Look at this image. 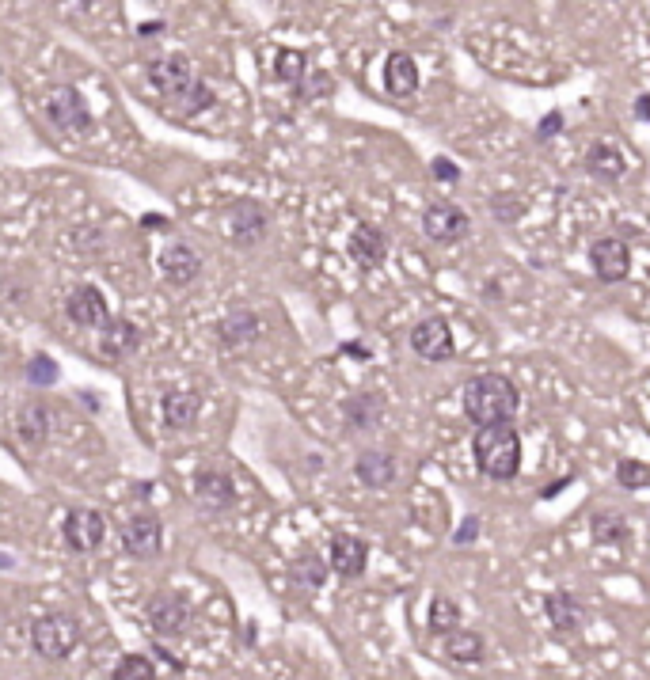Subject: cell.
<instances>
[{
	"instance_id": "obj_1",
	"label": "cell",
	"mask_w": 650,
	"mask_h": 680,
	"mask_svg": "<svg viewBox=\"0 0 650 680\" xmlns=\"http://www.w3.org/2000/svg\"><path fill=\"white\" fill-rule=\"evenodd\" d=\"M517 403H521V396L502 373H479L464 384V415H468V422H476V430L514 422Z\"/></svg>"
},
{
	"instance_id": "obj_2",
	"label": "cell",
	"mask_w": 650,
	"mask_h": 680,
	"mask_svg": "<svg viewBox=\"0 0 650 680\" xmlns=\"http://www.w3.org/2000/svg\"><path fill=\"white\" fill-rule=\"evenodd\" d=\"M472 456H476V468L487 475V479L510 483V479L521 472V434L514 430V422L476 430Z\"/></svg>"
},
{
	"instance_id": "obj_3",
	"label": "cell",
	"mask_w": 650,
	"mask_h": 680,
	"mask_svg": "<svg viewBox=\"0 0 650 680\" xmlns=\"http://www.w3.org/2000/svg\"><path fill=\"white\" fill-rule=\"evenodd\" d=\"M80 643V624L73 616H42L39 624L31 627V646L39 650L42 658H50V662H61V658H69Z\"/></svg>"
},
{
	"instance_id": "obj_4",
	"label": "cell",
	"mask_w": 650,
	"mask_h": 680,
	"mask_svg": "<svg viewBox=\"0 0 650 680\" xmlns=\"http://www.w3.org/2000/svg\"><path fill=\"white\" fill-rule=\"evenodd\" d=\"M42 111L50 118V126H58L61 133H84L92 126V114H88V103L84 95L73 88V84H58L46 92V103Z\"/></svg>"
},
{
	"instance_id": "obj_5",
	"label": "cell",
	"mask_w": 650,
	"mask_h": 680,
	"mask_svg": "<svg viewBox=\"0 0 650 680\" xmlns=\"http://www.w3.org/2000/svg\"><path fill=\"white\" fill-rule=\"evenodd\" d=\"M149 84H153L156 92L164 95L168 103L179 99V95L194 84L191 57L187 54H156L153 61H149Z\"/></svg>"
},
{
	"instance_id": "obj_6",
	"label": "cell",
	"mask_w": 650,
	"mask_h": 680,
	"mask_svg": "<svg viewBox=\"0 0 650 680\" xmlns=\"http://www.w3.org/2000/svg\"><path fill=\"white\" fill-rule=\"evenodd\" d=\"M422 232L434 240V244H460L468 232H472V221L468 213L457 206V202H434L422 213Z\"/></svg>"
},
{
	"instance_id": "obj_7",
	"label": "cell",
	"mask_w": 650,
	"mask_h": 680,
	"mask_svg": "<svg viewBox=\"0 0 650 680\" xmlns=\"http://www.w3.org/2000/svg\"><path fill=\"white\" fill-rule=\"evenodd\" d=\"M590 266L597 274V282L616 285L631 274V247L620 236H601L590 244Z\"/></svg>"
},
{
	"instance_id": "obj_8",
	"label": "cell",
	"mask_w": 650,
	"mask_h": 680,
	"mask_svg": "<svg viewBox=\"0 0 650 680\" xmlns=\"http://www.w3.org/2000/svg\"><path fill=\"white\" fill-rule=\"evenodd\" d=\"M145 620H149V627L160 639H175L191 624V605L183 597H175V593H156L145 605Z\"/></svg>"
},
{
	"instance_id": "obj_9",
	"label": "cell",
	"mask_w": 650,
	"mask_h": 680,
	"mask_svg": "<svg viewBox=\"0 0 650 680\" xmlns=\"http://www.w3.org/2000/svg\"><path fill=\"white\" fill-rule=\"evenodd\" d=\"M411 350L419 354L422 361H449L453 358V327L441 320V316H430L411 327Z\"/></svg>"
},
{
	"instance_id": "obj_10",
	"label": "cell",
	"mask_w": 650,
	"mask_h": 680,
	"mask_svg": "<svg viewBox=\"0 0 650 680\" xmlns=\"http://www.w3.org/2000/svg\"><path fill=\"white\" fill-rule=\"evenodd\" d=\"M61 536H65V544L77 555H88V551H96L103 544L107 521H103L99 510H73L65 517V525H61Z\"/></svg>"
},
{
	"instance_id": "obj_11",
	"label": "cell",
	"mask_w": 650,
	"mask_h": 680,
	"mask_svg": "<svg viewBox=\"0 0 650 680\" xmlns=\"http://www.w3.org/2000/svg\"><path fill=\"white\" fill-rule=\"evenodd\" d=\"M354 475L358 483L369 487V491H388L396 479H400V460L392 449H365L358 460H354Z\"/></svg>"
},
{
	"instance_id": "obj_12",
	"label": "cell",
	"mask_w": 650,
	"mask_h": 680,
	"mask_svg": "<svg viewBox=\"0 0 650 680\" xmlns=\"http://www.w3.org/2000/svg\"><path fill=\"white\" fill-rule=\"evenodd\" d=\"M267 228H270V213L263 209V202H251V198H244V202H236V206L229 209L232 244H240V247L259 244V240L267 236Z\"/></svg>"
},
{
	"instance_id": "obj_13",
	"label": "cell",
	"mask_w": 650,
	"mask_h": 680,
	"mask_svg": "<svg viewBox=\"0 0 650 680\" xmlns=\"http://www.w3.org/2000/svg\"><path fill=\"white\" fill-rule=\"evenodd\" d=\"M160 536H164L160 517H156L153 510H141L126 521V529H122V548L130 551V555H137V559H153L156 551H160Z\"/></svg>"
},
{
	"instance_id": "obj_14",
	"label": "cell",
	"mask_w": 650,
	"mask_h": 680,
	"mask_svg": "<svg viewBox=\"0 0 650 680\" xmlns=\"http://www.w3.org/2000/svg\"><path fill=\"white\" fill-rule=\"evenodd\" d=\"M327 567L335 570L339 578L346 582H354V578H362L365 567H369V544H365L362 536H335L331 540V559H327Z\"/></svg>"
},
{
	"instance_id": "obj_15",
	"label": "cell",
	"mask_w": 650,
	"mask_h": 680,
	"mask_svg": "<svg viewBox=\"0 0 650 680\" xmlns=\"http://www.w3.org/2000/svg\"><path fill=\"white\" fill-rule=\"evenodd\" d=\"M346 251L362 270H373V266H381L388 259V232L377 225H358L346 240Z\"/></svg>"
},
{
	"instance_id": "obj_16",
	"label": "cell",
	"mask_w": 650,
	"mask_h": 680,
	"mask_svg": "<svg viewBox=\"0 0 650 680\" xmlns=\"http://www.w3.org/2000/svg\"><path fill=\"white\" fill-rule=\"evenodd\" d=\"M160 274H164V282L172 285H191L202 274V255L191 244H183V240L168 244L160 251Z\"/></svg>"
},
{
	"instance_id": "obj_17",
	"label": "cell",
	"mask_w": 650,
	"mask_h": 680,
	"mask_svg": "<svg viewBox=\"0 0 650 680\" xmlns=\"http://www.w3.org/2000/svg\"><path fill=\"white\" fill-rule=\"evenodd\" d=\"M65 316L80 323V327H103V323L111 320L107 301H103V293H99L96 285H77L69 293V301H65Z\"/></svg>"
},
{
	"instance_id": "obj_18",
	"label": "cell",
	"mask_w": 650,
	"mask_h": 680,
	"mask_svg": "<svg viewBox=\"0 0 650 680\" xmlns=\"http://www.w3.org/2000/svg\"><path fill=\"white\" fill-rule=\"evenodd\" d=\"M384 88L396 99H411L419 92V61L411 54H403V50L388 54V61H384Z\"/></svg>"
},
{
	"instance_id": "obj_19",
	"label": "cell",
	"mask_w": 650,
	"mask_h": 680,
	"mask_svg": "<svg viewBox=\"0 0 650 680\" xmlns=\"http://www.w3.org/2000/svg\"><path fill=\"white\" fill-rule=\"evenodd\" d=\"M544 612H548L555 631H563V635H574V631H582V624H586V605H582L574 593H567V589L548 593V597H544Z\"/></svg>"
},
{
	"instance_id": "obj_20",
	"label": "cell",
	"mask_w": 650,
	"mask_h": 680,
	"mask_svg": "<svg viewBox=\"0 0 650 680\" xmlns=\"http://www.w3.org/2000/svg\"><path fill=\"white\" fill-rule=\"evenodd\" d=\"M441 654H445V662L453 665H479L487 658V643H483L479 631L457 627V631H449V635L441 639Z\"/></svg>"
},
{
	"instance_id": "obj_21",
	"label": "cell",
	"mask_w": 650,
	"mask_h": 680,
	"mask_svg": "<svg viewBox=\"0 0 650 680\" xmlns=\"http://www.w3.org/2000/svg\"><path fill=\"white\" fill-rule=\"evenodd\" d=\"M343 418L350 434H362V430H373L384 418V396L381 392H358L343 403Z\"/></svg>"
},
{
	"instance_id": "obj_22",
	"label": "cell",
	"mask_w": 650,
	"mask_h": 680,
	"mask_svg": "<svg viewBox=\"0 0 650 680\" xmlns=\"http://www.w3.org/2000/svg\"><path fill=\"white\" fill-rule=\"evenodd\" d=\"M586 171L601 183H620L624 171H628V160L612 141H593L590 152H586Z\"/></svg>"
},
{
	"instance_id": "obj_23",
	"label": "cell",
	"mask_w": 650,
	"mask_h": 680,
	"mask_svg": "<svg viewBox=\"0 0 650 680\" xmlns=\"http://www.w3.org/2000/svg\"><path fill=\"white\" fill-rule=\"evenodd\" d=\"M137 342H141V331L130 320H107L99 327V354L103 358H126L137 350Z\"/></svg>"
},
{
	"instance_id": "obj_24",
	"label": "cell",
	"mask_w": 650,
	"mask_h": 680,
	"mask_svg": "<svg viewBox=\"0 0 650 680\" xmlns=\"http://www.w3.org/2000/svg\"><path fill=\"white\" fill-rule=\"evenodd\" d=\"M194 498L206 506V510H229L236 502V487L225 472H198L194 475Z\"/></svg>"
},
{
	"instance_id": "obj_25",
	"label": "cell",
	"mask_w": 650,
	"mask_h": 680,
	"mask_svg": "<svg viewBox=\"0 0 650 680\" xmlns=\"http://www.w3.org/2000/svg\"><path fill=\"white\" fill-rule=\"evenodd\" d=\"M198 411H202V396L198 392H187V388H175L164 396V426L168 430H191L198 422Z\"/></svg>"
},
{
	"instance_id": "obj_26",
	"label": "cell",
	"mask_w": 650,
	"mask_h": 680,
	"mask_svg": "<svg viewBox=\"0 0 650 680\" xmlns=\"http://www.w3.org/2000/svg\"><path fill=\"white\" fill-rule=\"evenodd\" d=\"M16 434H20L23 445L42 449V445L50 441V407H46V403H27V407H20V415H16Z\"/></svg>"
},
{
	"instance_id": "obj_27",
	"label": "cell",
	"mask_w": 650,
	"mask_h": 680,
	"mask_svg": "<svg viewBox=\"0 0 650 680\" xmlns=\"http://www.w3.org/2000/svg\"><path fill=\"white\" fill-rule=\"evenodd\" d=\"M259 316L255 312H248V308H240V312H232L229 320H221V327H217V335H221V342L225 346H248V342L259 339Z\"/></svg>"
},
{
	"instance_id": "obj_28",
	"label": "cell",
	"mask_w": 650,
	"mask_h": 680,
	"mask_svg": "<svg viewBox=\"0 0 650 680\" xmlns=\"http://www.w3.org/2000/svg\"><path fill=\"white\" fill-rule=\"evenodd\" d=\"M590 532L597 544H624V540H628V521L616 510H593Z\"/></svg>"
},
{
	"instance_id": "obj_29",
	"label": "cell",
	"mask_w": 650,
	"mask_h": 680,
	"mask_svg": "<svg viewBox=\"0 0 650 680\" xmlns=\"http://www.w3.org/2000/svg\"><path fill=\"white\" fill-rule=\"evenodd\" d=\"M327 570H331V567H327L320 555L305 551V555H301V559L289 567V578H293V586H301V589H308V593H312V589H320L327 582Z\"/></svg>"
},
{
	"instance_id": "obj_30",
	"label": "cell",
	"mask_w": 650,
	"mask_h": 680,
	"mask_svg": "<svg viewBox=\"0 0 650 680\" xmlns=\"http://www.w3.org/2000/svg\"><path fill=\"white\" fill-rule=\"evenodd\" d=\"M426 627H430V635H438L445 639L449 631H457L460 627V608L453 597H434L430 601V616H426Z\"/></svg>"
},
{
	"instance_id": "obj_31",
	"label": "cell",
	"mask_w": 650,
	"mask_h": 680,
	"mask_svg": "<svg viewBox=\"0 0 650 680\" xmlns=\"http://www.w3.org/2000/svg\"><path fill=\"white\" fill-rule=\"evenodd\" d=\"M274 76L282 80V84H289V88H297L301 80L308 76V57L305 50H278L274 54Z\"/></svg>"
},
{
	"instance_id": "obj_32",
	"label": "cell",
	"mask_w": 650,
	"mask_h": 680,
	"mask_svg": "<svg viewBox=\"0 0 650 680\" xmlns=\"http://www.w3.org/2000/svg\"><path fill=\"white\" fill-rule=\"evenodd\" d=\"M175 114H198V111H210L213 107V92H210V84L206 80H194L187 92L179 95V99H172L168 103Z\"/></svg>"
},
{
	"instance_id": "obj_33",
	"label": "cell",
	"mask_w": 650,
	"mask_h": 680,
	"mask_svg": "<svg viewBox=\"0 0 650 680\" xmlns=\"http://www.w3.org/2000/svg\"><path fill=\"white\" fill-rule=\"evenodd\" d=\"M616 483L624 491H643V487H650V464H643V460H620L616 464Z\"/></svg>"
},
{
	"instance_id": "obj_34",
	"label": "cell",
	"mask_w": 650,
	"mask_h": 680,
	"mask_svg": "<svg viewBox=\"0 0 650 680\" xmlns=\"http://www.w3.org/2000/svg\"><path fill=\"white\" fill-rule=\"evenodd\" d=\"M111 680H156V669H153L149 658H141V654H126V658L115 665Z\"/></svg>"
},
{
	"instance_id": "obj_35",
	"label": "cell",
	"mask_w": 650,
	"mask_h": 680,
	"mask_svg": "<svg viewBox=\"0 0 650 680\" xmlns=\"http://www.w3.org/2000/svg\"><path fill=\"white\" fill-rule=\"evenodd\" d=\"M27 384H35V388L58 384V361L46 358V354H35V358L27 361Z\"/></svg>"
},
{
	"instance_id": "obj_36",
	"label": "cell",
	"mask_w": 650,
	"mask_h": 680,
	"mask_svg": "<svg viewBox=\"0 0 650 680\" xmlns=\"http://www.w3.org/2000/svg\"><path fill=\"white\" fill-rule=\"evenodd\" d=\"M335 92V80H331V73H312V76H305L301 84H297V95L301 99H327V95Z\"/></svg>"
},
{
	"instance_id": "obj_37",
	"label": "cell",
	"mask_w": 650,
	"mask_h": 680,
	"mask_svg": "<svg viewBox=\"0 0 650 680\" xmlns=\"http://www.w3.org/2000/svg\"><path fill=\"white\" fill-rule=\"evenodd\" d=\"M430 175H434V179H441V183H449V187H453V183H460V168L453 164V160H449V156H434V160H430Z\"/></svg>"
},
{
	"instance_id": "obj_38",
	"label": "cell",
	"mask_w": 650,
	"mask_h": 680,
	"mask_svg": "<svg viewBox=\"0 0 650 680\" xmlns=\"http://www.w3.org/2000/svg\"><path fill=\"white\" fill-rule=\"evenodd\" d=\"M521 202H517L514 194H502V198H495V202H491V213H495L498 221H517V217H521Z\"/></svg>"
},
{
	"instance_id": "obj_39",
	"label": "cell",
	"mask_w": 650,
	"mask_h": 680,
	"mask_svg": "<svg viewBox=\"0 0 650 680\" xmlns=\"http://www.w3.org/2000/svg\"><path fill=\"white\" fill-rule=\"evenodd\" d=\"M559 130H563V114L552 111L548 118H544V122H540V126H536V141H548V137H552V133H559Z\"/></svg>"
},
{
	"instance_id": "obj_40",
	"label": "cell",
	"mask_w": 650,
	"mask_h": 680,
	"mask_svg": "<svg viewBox=\"0 0 650 680\" xmlns=\"http://www.w3.org/2000/svg\"><path fill=\"white\" fill-rule=\"evenodd\" d=\"M476 536H479V517H468V521H464V525L457 529V536H453V544H457V548H464V544H472Z\"/></svg>"
},
{
	"instance_id": "obj_41",
	"label": "cell",
	"mask_w": 650,
	"mask_h": 680,
	"mask_svg": "<svg viewBox=\"0 0 650 680\" xmlns=\"http://www.w3.org/2000/svg\"><path fill=\"white\" fill-rule=\"evenodd\" d=\"M635 118H639V122H650V95H639V99H635Z\"/></svg>"
},
{
	"instance_id": "obj_42",
	"label": "cell",
	"mask_w": 650,
	"mask_h": 680,
	"mask_svg": "<svg viewBox=\"0 0 650 680\" xmlns=\"http://www.w3.org/2000/svg\"><path fill=\"white\" fill-rule=\"evenodd\" d=\"M343 354H350V358H358V361L369 358V350H365L362 342H350V346H343Z\"/></svg>"
},
{
	"instance_id": "obj_43",
	"label": "cell",
	"mask_w": 650,
	"mask_h": 680,
	"mask_svg": "<svg viewBox=\"0 0 650 680\" xmlns=\"http://www.w3.org/2000/svg\"><path fill=\"white\" fill-rule=\"evenodd\" d=\"M567 483H571V479H559V483H552V487H544V498H552V494H559L563 487H567Z\"/></svg>"
},
{
	"instance_id": "obj_44",
	"label": "cell",
	"mask_w": 650,
	"mask_h": 680,
	"mask_svg": "<svg viewBox=\"0 0 650 680\" xmlns=\"http://www.w3.org/2000/svg\"><path fill=\"white\" fill-rule=\"evenodd\" d=\"M0 563H8V559H4V555H0Z\"/></svg>"
}]
</instances>
